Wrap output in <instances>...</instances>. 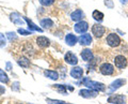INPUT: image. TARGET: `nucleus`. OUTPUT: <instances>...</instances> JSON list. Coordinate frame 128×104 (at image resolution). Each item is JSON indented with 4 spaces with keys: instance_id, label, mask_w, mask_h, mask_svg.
<instances>
[{
    "instance_id": "24",
    "label": "nucleus",
    "mask_w": 128,
    "mask_h": 104,
    "mask_svg": "<svg viewBox=\"0 0 128 104\" xmlns=\"http://www.w3.org/2000/svg\"><path fill=\"white\" fill-rule=\"evenodd\" d=\"M0 82L3 84H8L9 83V76L4 73V71H2L0 69Z\"/></svg>"
},
{
    "instance_id": "9",
    "label": "nucleus",
    "mask_w": 128,
    "mask_h": 104,
    "mask_svg": "<svg viewBox=\"0 0 128 104\" xmlns=\"http://www.w3.org/2000/svg\"><path fill=\"white\" fill-rule=\"evenodd\" d=\"M79 94L81 95L82 98H86V99H93L97 97V91L95 90H92V89H82L79 91Z\"/></svg>"
},
{
    "instance_id": "15",
    "label": "nucleus",
    "mask_w": 128,
    "mask_h": 104,
    "mask_svg": "<svg viewBox=\"0 0 128 104\" xmlns=\"http://www.w3.org/2000/svg\"><path fill=\"white\" fill-rule=\"evenodd\" d=\"M36 44L40 47H42V48H45V47L49 46L50 41H49V39H47L46 37H38L36 39Z\"/></svg>"
},
{
    "instance_id": "22",
    "label": "nucleus",
    "mask_w": 128,
    "mask_h": 104,
    "mask_svg": "<svg viewBox=\"0 0 128 104\" xmlns=\"http://www.w3.org/2000/svg\"><path fill=\"white\" fill-rule=\"evenodd\" d=\"M92 17H93L96 22L100 23L104 19V13H102V12L98 10H95V11H93V13H92Z\"/></svg>"
},
{
    "instance_id": "32",
    "label": "nucleus",
    "mask_w": 128,
    "mask_h": 104,
    "mask_svg": "<svg viewBox=\"0 0 128 104\" xmlns=\"http://www.w3.org/2000/svg\"><path fill=\"white\" fill-rule=\"evenodd\" d=\"M6 70H8V71H11V70H12V66H11L10 62L6 63Z\"/></svg>"
},
{
    "instance_id": "1",
    "label": "nucleus",
    "mask_w": 128,
    "mask_h": 104,
    "mask_svg": "<svg viewBox=\"0 0 128 104\" xmlns=\"http://www.w3.org/2000/svg\"><path fill=\"white\" fill-rule=\"evenodd\" d=\"M82 84H83L84 86L89 87L90 89L97 91V92H99V91H105V90H106V86L104 85L102 83H98V82L91 81L89 77H84V78H83Z\"/></svg>"
},
{
    "instance_id": "3",
    "label": "nucleus",
    "mask_w": 128,
    "mask_h": 104,
    "mask_svg": "<svg viewBox=\"0 0 128 104\" xmlns=\"http://www.w3.org/2000/svg\"><path fill=\"white\" fill-rule=\"evenodd\" d=\"M99 72L102 74V75H112L114 73V67L111 65L109 62H105L99 67Z\"/></svg>"
},
{
    "instance_id": "4",
    "label": "nucleus",
    "mask_w": 128,
    "mask_h": 104,
    "mask_svg": "<svg viewBox=\"0 0 128 104\" xmlns=\"http://www.w3.org/2000/svg\"><path fill=\"white\" fill-rule=\"evenodd\" d=\"M127 63H128V61H127V58L125 57V56H123V55L115 56L114 65L118 69H125V68L127 67Z\"/></svg>"
},
{
    "instance_id": "16",
    "label": "nucleus",
    "mask_w": 128,
    "mask_h": 104,
    "mask_svg": "<svg viewBox=\"0 0 128 104\" xmlns=\"http://www.w3.org/2000/svg\"><path fill=\"white\" fill-rule=\"evenodd\" d=\"M81 58L84 61H91L93 59V53L90 48H84L81 51Z\"/></svg>"
},
{
    "instance_id": "2",
    "label": "nucleus",
    "mask_w": 128,
    "mask_h": 104,
    "mask_svg": "<svg viewBox=\"0 0 128 104\" xmlns=\"http://www.w3.org/2000/svg\"><path fill=\"white\" fill-rule=\"evenodd\" d=\"M106 42L110 47H118L121 45V43H122L121 38H120L116 33H109L106 39Z\"/></svg>"
},
{
    "instance_id": "27",
    "label": "nucleus",
    "mask_w": 128,
    "mask_h": 104,
    "mask_svg": "<svg viewBox=\"0 0 128 104\" xmlns=\"http://www.w3.org/2000/svg\"><path fill=\"white\" fill-rule=\"evenodd\" d=\"M6 44V37L4 34H2L0 32V48H2V47H4Z\"/></svg>"
},
{
    "instance_id": "6",
    "label": "nucleus",
    "mask_w": 128,
    "mask_h": 104,
    "mask_svg": "<svg viewBox=\"0 0 128 104\" xmlns=\"http://www.w3.org/2000/svg\"><path fill=\"white\" fill-rule=\"evenodd\" d=\"M108 102L114 104H126V98L123 94H114L108 98Z\"/></svg>"
},
{
    "instance_id": "20",
    "label": "nucleus",
    "mask_w": 128,
    "mask_h": 104,
    "mask_svg": "<svg viewBox=\"0 0 128 104\" xmlns=\"http://www.w3.org/2000/svg\"><path fill=\"white\" fill-rule=\"evenodd\" d=\"M44 75H45L46 77L52 79V81H57V79L59 78V74L57 73L56 71H50V70H46L45 72H44Z\"/></svg>"
},
{
    "instance_id": "8",
    "label": "nucleus",
    "mask_w": 128,
    "mask_h": 104,
    "mask_svg": "<svg viewBox=\"0 0 128 104\" xmlns=\"http://www.w3.org/2000/svg\"><path fill=\"white\" fill-rule=\"evenodd\" d=\"M125 84H126V79H124V78H118V79H115V81L110 85V90H109V92L112 93L113 91H115L116 89H118L120 87L124 86Z\"/></svg>"
},
{
    "instance_id": "34",
    "label": "nucleus",
    "mask_w": 128,
    "mask_h": 104,
    "mask_svg": "<svg viewBox=\"0 0 128 104\" xmlns=\"http://www.w3.org/2000/svg\"><path fill=\"white\" fill-rule=\"evenodd\" d=\"M120 1H121V3H126L127 0H120Z\"/></svg>"
},
{
    "instance_id": "19",
    "label": "nucleus",
    "mask_w": 128,
    "mask_h": 104,
    "mask_svg": "<svg viewBox=\"0 0 128 104\" xmlns=\"http://www.w3.org/2000/svg\"><path fill=\"white\" fill-rule=\"evenodd\" d=\"M52 88L54 89H56L57 91H59V92L61 93H66V90L70 89V91H74V88L73 87H70V86H63V85H52Z\"/></svg>"
},
{
    "instance_id": "29",
    "label": "nucleus",
    "mask_w": 128,
    "mask_h": 104,
    "mask_svg": "<svg viewBox=\"0 0 128 104\" xmlns=\"http://www.w3.org/2000/svg\"><path fill=\"white\" fill-rule=\"evenodd\" d=\"M18 33H20V34H22V35H29V34H31L32 32H31V30L28 31V30H25L24 28H19V29H18Z\"/></svg>"
},
{
    "instance_id": "18",
    "label": "nucleus",
    "mask_w": 128,
    "mask_h": 104,
    "mask_svg": "<svg viewBox=\"0 0 128 104\" xmlns=\"http://www.w3.org/2000/svg\"><path fill=\"white\" fill-rule=\"evenodd\" d=\"M24 18H25L26 23L28 24V27H29V29H30V30L38 31V32H42V31H43V29H42V28H40L38 26H36V25H35V24H33V22H32L31 19H29L28 17H24Z\"/></svg>"
},
{
    "instance_id": "21",
    "label": "nucleus",
    "mask_w": 128,
    "mask_h": 104,
    "mask_svg": "<svg viewBox=\"0 0 128 104\" xmlns=\"http://www.w3.org/2000/svg\"><path fill=\"white\" fill-rule=\"evenodd\" d=\"M41 26L44 29H49V28L54 26V22L50 18H43L41 21Z\"/></svg>"
},
{
    "instance_id": "11",
    "label": "nucleus",
    "mask_w": 128,
    "mask_h": 104,
    "mask_svg": "<svg viewBox=\"0 0 128 104\" xmlns=\"http://www.w3.org/2000/svg\"><path fill=\"white\" fill-rule=\"evenodd\" d=\"M22 16L19 13H17V12H15V13H12L11 14V21L13 22L15 25H17V26H22L24 24H25V18H22Z\"/></svg>"
},
{
    "instance_id": "14",
    "label": "nucleus",
    "mask_w": 128,
    "mask_h": 104,
    "mask_svg": "<svg viewBox=\"0 0 128 104\" xmlns=\"http://www.w3.org/2000/svg\"><path fill=\"white\" fill-rule=\"evenodd\" d=\"M82 74H83V70L81 69L80 67H75L70 70V75L72 77L75 78V79H79L82 77Z\"/></svg>"
},
{
    "instance_id": "12",
    "label": "nucleus",
    "mask_w": 128,
    "mask_h": 104,
    "mask_svg": "<svg viewBox=\"0 0 128 104\" xmlns=\"http://www.w3.org/2000/svg\"><path fill=\"white\" fill-rule=\"evenodd\" d=\"M92 40H93L92 39V35L89 33H86V34H82L81 37L79 38V43H80V45H82V46H88L92 43Z\"/></svg>"
},
{
    "instance_id": "28",
    "label": "nucleus",
    "mask_w": 128,
    "mask_h": 104,
    "mask_svg": "<svg viewBox=\"0 0 128 104\" xmlns=\"http://www.w3.org/2000/svg\"><path fill=\"white\" fill-rule=\"evenodd\" d=\"M6 37H8V39H9L10 41H13V40L17 39V35L15 34V32H8L6 33Z\"/></svg>"
},
{
    "instance_id": "26",
    "label": "nucleus",
    "mask_w": 128,
    "mask_h": 104,
    "mask_svg": "<svg viewBox=\"0 0 128 104\" xmlns=\"http://www.w3.org/2000/svg\"><path fill=\"white\" fill-rule=\"evenodd\" d=\"M38 1L44 7H50L51 5H54V0H38Z\"/></svg>"
},
{
    "instance_id": "17",
    "label": "nucleus",
    "mask_w": 128,
    "mask_h": 104,
    "mask_svg": "<svg viewBox=\"0 0 128 104\" xmlns=\"http://www.w3.org/2000/svg\"><path fill=\"white\" fill-rule=\"evenodd\" d=\"M77 41H78V39H77V37H76L75 34L68 33V34H66V35H65V43L67 44V45L74 46L75 44L77 43Z\"/></svg>"
},
{
    "instance_id": "10",
    "label": "nucleus",
    "mask_w": 128,
    "mask_h": 104,
    "mask_svg": "<svg viewBox=\"0 0 128 104\" xmlns=\"http://www.w3.org/2000/svg\"><path fill=\"white\" fill-rule=\"evenodd\" d=\"M64 61H65L66 63H68V65H70V66H76L78 63V59L73 53L67 51V53L65 54V56H64Z\"/></svg>"
},
{
    "instance_id": "25",
    "label": "nucleus",
    "mask_w": 128,
    "mask_h": 104,
    "mask_svg": "<svg viewBox=\"0 0 128 104\" xmlns=\"http://www.w3.org/2000/svg\"><path fill=\"white\" fill-rule=\"evenodd\" d=\"M46 101L49 104H72V103H67L64 101H60V100H52V99H47Z\"/></svg>"
},
{
    "instance_id": "13",
    "label": "nucleus",
    "mask_w": 128,
    "mask_h": 104,
    "mask_svg": "<svg viewBox=\"0 0 128 104\" xmlns=\"http://www.w3.org/2000/svg\"><path fill=\"white\" fill-rule=\"evenodd\" d=\"M84 17V13L80 10V9H77V10H75L73 13L70 14V18H72V21H74V22H80L81 19Z\"/></svg>"
},
{
    "instance_id": "5",
    "label": "nucleus",
    "mask_w": 128,
    "mask_h": 104,
    "mask_svg": "<svg viewBox=\"0 0 128 104\" xmlns=\"http://www.w3.org/2000/svg\"><path fill=\"white\" fill-rule=\"evenodd\" d=\"M106 32V28L102 26V25H99V24H95V25L92 26V33L94 34V37L95 38H102L104 34H105Z\"/></svg>"
},
{
    "instance_id": "33",
    "label": "nucleus",
    "mask_w": 128,
    "mask_h": 104,
    "mask_svg": "<svg viewBox=\"0 0 128 104\" xmlns=\"http://www.w3.org/2000/svg\"><path fill=\"white\" fill-rule=\"evenodd\" d=\"M4 91H6V89H4V87H2V86H0V94H2V93H4Z\"/></svg>"
},
{
    "instance_id": "23",
    "label": "nucleus",
    "mask_w": 128,
    "mask_h": 104,
    "mask_svg": "<svg viewBox=\"0 0 128 104\" xmlns=\"http://www.w3.org/2000/svg\"><path fill=\"white\" fill-rule=\"evenodd\" d=\"M17 62H18V65L19 66H22V68H29L30 67V65H31V62H30V60L28 58H26V57H22V58H19V60H17Z\"/></svg>"
},
{
    "instance_id": "30",
    "label": "nucleus",
    "mask_w": 128,
    "mask_h": 104,
    "mask_svg": "<svg viewBox=\"0 0 128 104\" xmlns=\"http://www.w3.org/2000/svg\"><path fill=\"white\" fill-rule=\"evenodd\" d=\"M12 90H15V91L19 90V83L18 82H15L13 85H12Z\"/></svg>"
},
{
    "instance_id": "7",
    "label": "nucleus",
    "mask_w": 128,
    "mask_h": 104,
    "mask_svg": "<svg viewBox=\"0 0 128 104\" xmlns=\"http://www.w3.org/2000/svg\"><path fill=\"white\" fill-rule=\"evenodd\" d=\"M74 29L77 33H84L89 29V24L86 22H83V21H80L78 23H76V25L74 26Z\"/></svg>"
},
{
    "instance_id": "31",
    "label": "nucleus",
    "mask_w": 128,
    "mask_h": 104,
    "mask_svg": "<svg viewBox=\"0 0 128 104\" xmlns=\"http://www.w3.org/2000/svg\"><path fill=\"white\" fill-rule=\"evenodd\" d=\"M105 5H106L108 8H110V9H112V8H113V2H112V0H105Z\"/></svg>"
}]
</instances>
